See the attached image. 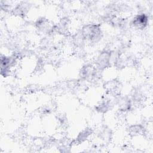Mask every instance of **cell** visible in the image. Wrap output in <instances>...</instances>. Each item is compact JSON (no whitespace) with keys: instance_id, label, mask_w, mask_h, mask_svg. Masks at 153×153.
<instances>
[{"instance_id":"obj_6","label":"cell","mask_w":153,"mask_h":153,"mask_svg":"<svg viewBox=\"0 0 153 153\" xmlns=\"http://www.w3.org/2000/svg\"><path fill=\"white\" fill-rule=\"evenodd\" d=\"M129 131L130 134L136 135L140 134L143 131V127L140 125H133L130 127Z\"/></svg>"},{"instance_id":"obj_1","label":"cell","mask_w":153,"mask_h":153,"mask_svg":"<svg viewBox=\"0 0 153 153\" xmlns=\"http://www.w3.org/2000/svg\"><path fill=\"white\" fill-rule=\"evenodd\" d=\"M81 33L85 40L87 39L90 42H96L102 37V30L99 25L88 24L82 27Z\"/></svg>"},{"instance_id":"obj_5","label":"cell","mask_w":153,"mask_h":153,"mask_svg":"<svg viewBox=\"0 0 153 153\" xmlns=\"http://www.w3.org/2000/svg\"><path fill=\"white\" fill-rule=\"evenodd\" d=\"M91 133V130L90 129H85L82 132H81L78 137H77V141L78 142H82L85 141Z\"/></svg>"},{"instance_id":"obj_3","label":"cell","mask_w":153,"mask_h":153,"mask_svg":"<svg viewBox=\"0 0 153 153\" xmlns=\"http://www.w3.org/2000/svg\"><path fill=\"white\" fill-rule=\"evenodd\" d=\"M119 87V83L115 80L109 81L105 84V88L110 93H115Z\"/></svg>"},{"instance_id":"obj_4","label":"cell","mask_w":153,"mask_h":153,"mask_svg":"<svg viewBox=\"0 0 153 153\" xmlns=\"http://www.w3.org/2000/svg\"><path fill=\"white\" fill-rule=\"evenodd\" d=\"M111 106V102L109 100H105L98 105L96 107L97 111L100 112H106L109 109Z\"/></svg>"},{"instance_id":"obj_2","label":"cell","mask_w":153,"mask_h":153,"mask_svg":"<svg viewBox=\"0 0 153 153\" xmlns=\"http://www.w3.org/2000/svg\"><path fill=\"white\" fill-rule=\"evenodd\" d=\"M148 16L144 14H137L133 20L132 25L138 29H143L148 24Z\"/></svg>"}]
</instances>
